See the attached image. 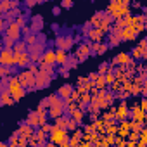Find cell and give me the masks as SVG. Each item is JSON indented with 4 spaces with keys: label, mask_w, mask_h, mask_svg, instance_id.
Masks as SVG:
<instances>
[{
    "label": "cell",
    "mask_w": 147,
    "mask_h": 147,
    "mask_svg": "<svg viewBox=\"0 0 147 147\" xmlns=\"http://www.w3.org/2000/svg\"><path fill=\"white\" fill-rule=\"evenodd\" d=\"M128 5H130L128 0H119V2H113V4H109V5H107V11H106V12L111 16V19H118V21H121V19H125V18H128V16H130Z\"/></svg>",
    "instance_id": "6da1fadb"
},
{
    "label": "cell",
    "mask_w": 147,
    "mask_h": 147,
    "mask_svg": "<svg viewBox=\"0 0 147 147\" xmlns=\"http://www.w3.org/2000/svg\"><path fill=\"white\" fill-rule=\"evenodd\" d=\"M7 92L12 95V99L16 100V102H19L24 95H26V88H23V85L19 83V78H18V75L16 76H11L9 78V85H7Z\"/></svg>",
    "instance_id": "7a4b0ae2"
},
{
    "label": "cell",
    "mask_w": 147,
    "mask_h": 147,
    "mask_svg": "<svg viewBox=\"0 0 147 147\" xmlns=\"http://www.w3.org/2000/svg\"><path fill=\"white\" fill-rule=\"evenodd\" d=\"M69 135H67V130L66 128H57L54 125V130L49 133V142H54L55 145H61V144H66L69 142Z\"/></svg>",
    "instance_id": "3957f363"
},
{
    "label": "cell",
    "mask_w": 147,
    "mask_h": 147,
    "mask_svg": "<svg viewBox=\"0 0 147 147\" xmlns=\"http://www.w3.org/2000/svg\"><path fill=\"white\" fill-rule=\"evenodd\" d=\"M18 78H19V83L23 85V88H26V90L36 88V75H33L31 71H21Z\"/></svg>",
    "instance_id": "277c9868"
},
{
    "label": "cell",
    "mask_w": 147,
    "mask_h": 147,
    "mask_svg": "<svg viewBox=\"0 0 147 147\" xmlns=\"http://www.w3.org/2000/svg\"><path fill=\"white\" fill-rule=\"evenodd\" d=\"M0 64L7 67H16V52L12 49H2L0 52Z\"/></svg>",
    "instance_id": "5b68a950"
},
{
    "label": "cell",
    "mask_w": 147,
    "mask_h": 147,
    "mask_svg": "<svg viewBox=\"0 0 147 147\" xmlns=\"http://www.w3.org/2000/svg\"><path fill=\"white\" fill-rule=\"evenodd\" d=\"M21 35H23V30H21L16 23H9V26H7V30H5V33H4L5 38H11V40H14V42H19Z\"/></svg>",
    "instance_id": "8992f818"
},
{
    "label": "cell",
    "mask_w": 147,
    "mask_h": 147,
    "mask_svg": "<svg viewBox=\"0 0 147 147\" xmlns=\"http://www.w3.org/2000/svg\"><path fill=\"white\" fill-rule=\"evenodd\" d=\"M130 118H131V121L145 123V119H147V113L140 107V104H135V106L130 109Z\"/></svg>",
    "instance_id": "52a82bcc"
},
{
    "label": "cell",
    "mask_w": 147,
    "mask_h": 147,
    "mask_svg": "<svg viewBox=\"0 0 147 147\" xmlns=\"http://www.w3.org/2000/svg\"><path fill=\"white\" fill-rule=\"evenodd\" d=\"M71 47H73V38H71V36H59V38L55 40V49H57V50L67 52Z\"/></svg>",
    "instance_id": "ba28073f"
},
{
    "label": "cell",
    "mask_w": 147,
    "mask_h": 147,
    "mask_svg": "<svg viewBox=\"0 0 147 147\" xmlns=\"http://www.w3.org/2000/svg\"><path fill=\"white\" fill-rule=\"evenodd\" d=\"M92 55V50H90V43H82L76 50V59L82 62V61H87L88 57Z\"/></svg>",
    "instance_id": "9c48e42d"
},
{
    "label": "cell",
    "mask_w": 147,
    "mask_h": 147,
    "mask_svg": "<svg viewBox=\"0 0 147 147\" xmlns=\"http://www.w3.org/2000/svg\"><path fill=\"white\" fill-rule=\"evenodd\" d=\"M128 116H130V107H128V104L123 100V102L116 107V119H118V121H125V119H128Z\"/></svg>",
    "instance_id": "30bf717a"
},
{
    "label": "cell",
    "mask_w": 147,
    "mask_h": 147,
    "mask_svg": "<svg viewBox=\"0 0 147 147\" xmlns=\"http://www.w3.org/2000/svg\"><path fill=\"white\" fill-rule=\"evenodd\" d=\"M50 80H52V76L49 75V73L40 71L36 75V88H47L50 85Z\"/></svg>",
    "instance_id": "8fae6325"
},
{
    "label": "cell",
    "mask_w": 147,
    "mask_h": 147,
    "mask_svg": "<svg viewBox=\"0 0 147 147\" xmlns=\"http://www.w3.org/2000/svg\"><path fill=\"white\" fill-rule=\"evenodd\" d=\"M31 66V57L30 52L24 54H16V67H30Z\"/></svg>",
    "instance_id": "7c38bea8"
},
{
    "label": "cell",
    "mask_w": 147,
    "mask_h": 147,
    "mask_svg": "<svg viewBox=\"0 0 147 147\" xmlns=\"http://www.w3.org/2000/svg\"><path fill=\"white\" fill-rule=\"evenodd\" d=\"M18 133H19V137H23V138H31L36 131H35V128H31L28 123H21L19 125V128H18Z\"/></svg>",
    "instance_id": "4fadbf2b"
},
{
    "label": "cell",
    "mask_w": 147,
    "mask_h": 147,
    "mask_svg": "<svg viewBox=\"0 0 147 147\" xmlns=\"http://www.w3.org/2000/svg\"><path fill=\"white\" fill-rule=\"evenodd\" d=\"M40 62H45V64H49V66L57 64L55 50H45V52H43V57H42V61H40Z\"/></svg>",
    "instance_id": "5bb4252c"
},
{
    "label": "cell",
    "mask_w": 147,
    "mask_h": 147,
    "mask_svg": "<svg viewBox=\"0 0 147 147\" xmlns=\"http://www.w3.org/2000/svg\"><path fill=\"white\" fill-rule=\"evenodd\" d=\"M118 33L121 40H135L137 36V31L133 28H123V30H118Z\"/></svg>",
    "instance_id": "9a60e30c"
},
{
    "label": "cell",
    "mask_w": 147,
    "mask_h": 147,
    "mask_svg": "<svg viewBox=\"0 0 147 147\" xmlns=\"http://www.w3.org/2000/svg\"><path fill=\"white\" fill-rule=\"evenodd\" d=\"M87 35H88V38L92 40V43H100V42H102V36H104V31H100L99 28H92Z\"/></svg>",
    "instance_id": "2e32d148"
},
{
    "label": "cell",
    "mask_w": 147,
    "mask_h": 147,
    "mask_svg": "<svg viewBox=\"0 0 147 147\" xmlns=\"http://www.w3.org/2000/svg\"><path fill=\"white\" fill-rule=\"evenodd\" d=\"M73 92H75V90H73V87L67 83V85H62V87L57 90V95H59L62 100H66V99H69V97L73 95Z\"/></svg>",
    "instance_id": "e0dca14e"
},
{
    "label": "cell",
    "mask_w": 147,
    "mask_h": 147,
    "mask_svg": "<svg viewBox=\"0 0 147 147\" xmlns=\"http://www.w3.org/2000/svg\"><path fill=\"white\" fill-rule=\"evenodd\" d=\"M47 99H49V109H50V107H64V106H66L64 100H62L57 94H52V95H49Z\"/></svg>",
    "instance_id": "ac0fdd59"
},
{
    "label": "cell",
    "mask_w": 147,
    "mask_h": 147,
    "mask_svg": "<svg viewBox=\"0 0 147 147\" xmlns=\"http://www.w3.org/2000/svg\"><path fill=\"white\" fill-rule=\"evenodd\" d=\"M130 61H131V54H126V52H121L114 57V64H121V66L130 64Z\"/></svg>",
    "instance_id": "d6986e66"
},
{
    "label": "cell",
    "mask_w": 147,
    "mask_h": 147,
    "mask_svg": "<svg viewBox=\"0 0 147 147\" xmlns=\"http://www.w3.org/2000/svg\"><path fill=\"white\" fill-rule=\"evenodd\" d=\"M42 26H43V18H42V16H35V18H33V21H31V24H30L31 31L36 35V33L42 30Z\"/></svg>",
    "instance_id": "ffe728a7"
},
{
    "label": "cell",
    "mask_w": 147,
    "mask_h": 147,
    "mask_svg": "<svg viewBox=\"0 0 147 147\" xmlns=\"http://www.w3.org/2000/svg\"><path fill=\"white\" fill-rule=\"evenodd\" d=\"M26 123H28L31 128H38V126H40V116H38V113H36V111L30 113V114H28V119H26Z\"/></svg>",
    "instance_id": "44dd1931"
},
{
    "label": "cell",
    "mask_w": 147,
    "mask_h": 147,
    "mask_svg": "<svg viewBox=\"0 0 147 147\" xmlns=\"http://www.w3.org/2000/svg\"><path fill=\"white\" fill-rule=\"evenodd\" d=\"M90 50H92V55H97V54H104L107 50V43H90Z\"/></svg>",
    "instance_id": "7402d4cb"
},
{
    "label": "cell",
    "mask_w": 147,
    "mask_h": 147,
    "mask_svg": "<svg viewBox=\"0 0 147 147\" xmlns=\"http://www.w3.org/2000/svg\"><path fill=\"white\" fill-rule=\"evenodd\" d=\"M118 131H119V125H116L114 121H107V123H106V135L116 137Z\"/></svg>",
    "instance_id": "603a6c76"
},
{
    "label": "cell",
    "mask_w": 147,
    "mask_h": 147,
    "mask_svg": "<svg viewBox=\"0 0 147 147\" xmlns=\"http://www.w3.org/2000/svg\"><path fill=\"white\" fill-rule=\"evenodd\" d=\"M14 99H12V95L7 92V90H2V95H0V104L2 106H14Z\"/></svg>",
    "instance_id": "cb8c5ba5"
},
{
    "label": "cell",
    "mask_w": 147,
    "mask_h": 147,
    "mask_svg": "<svg viewBox=\"0 0 147 147\" xmlns=\"http://www.w3.org/2000/svg\"><path fill=\"white\" fill-rule=\"evenodd\" d=\"M69 118H71V119H75V121L80 125V123L83 121V118H85V111L78 107V109H75V111H71V113H69Z\"/></svg>",
    "instance_id": "d4e9b609"
},
{
    "label": "cell",
    "mask_w": 147,
    "mask_h": 147,
    "mask_svg": "<svg viewBox=\"0 0 147 147\" xmlns=\"http://www.w3.org/2000/svg\"><path fill=\"white\" fill-rule=\"evenodd\" d=\"M64 107H50L49 109V118H52V119H59V118H62L64 116Z\"/></svg>",
    "instance_id": "484cf974"
},
{
    "label": "cell",
    "mask_w": 147,
    "mask_h": 147,
    "mask_svg": "<svg viewBox=\"0 0 147 147\" xmlns=\"http://www.w3.org/2000/svg\"><path fill=\"white\" fill-rule=\"evenodd\" d=\"M55 57H57V64H59V66H66V62H67V59H69L67 52L57 50V49H55Z\"/></svg>",
    "instance_id": "4316f807"
},
{
    "label": "cell",
    "mask_w": 147,
    "mask_h": 147,
    "mask_svg": "<svg viewBox=\"0 0 147 147\" xmlns=\"http://www.w3.org/2000/svg\"><path fill=\"white\" fill-rule=\"evenodd\" d=\"M94 88H95V90H106V88H107V83H106V78L99 75V78H97V80L94 82Z\"/></svg>",
    "instance_id": "83f0119b"
},
{
    "label": "cell",
    "mask_w": 147,
    "mask_h": 147,
    "mask_svg": "<svg viewBox=\"0 0 147 147\" xmlns=\"http://www.w3.org/2000/svg\"><path fill=\"white\" fill-rule=\"evenodd\" d=\"M9 9H14L12 2H9V0H4V2H0V12H2V14H7ZM9 12H11V11H9Z\"/></svg>",
    "instance_id": "f1b7e54d"
},
{
    "label": "cell",
    "mask_w": 147,
    "mask_h": 147,
    "mask_svg": "<svg viewBox=\"0 0 147 147\" xmlns=\"http://www.w3.org/2000/svg\"><path fill=\"white\" fill-rule=\"evenodd\" d=\"M66 130H69V131H76V130H78V123H76L75 119L67 118V125H66Z\"/></svg>",
    "instance_id": "f546056e"
},
{
    "label": "cell",
    "mask_w": 147,
    "mask_h": 147,
    "mask_svg": "<svg viewBox=\"0 0 147 147\" xmlns=\"http://www.w3.org/2000/svg\"><path fill=\"white\" fill-rule=\"evenodd\" d=\"M109 71H111V69H109V64H107V62H102V64L99 66V75H100V76H106Z\"/></svg>",
    "instance_id": "4dcf8cb0"
},
{
    "label": "cell",
    "mask_w": 147,
    "mask_h": 147,
    "mask_svg": "<svg viewBox=\"0 0 147 147\" xmlns=\"http://www.w3.org/2000/svg\"><path fill=\"white\" fill-rule=\"evenodd\" d=\"M14 23H16V24H18V26H19V28H21V30H23V28H26V26H28V24H26V19H24V14H21V16H18V18H16V21H14Z\"/></svg>",
    "instance_id": "1f68e13d"
},
{
    "label": "cell",
    "mask_w": 147,
    "mask_h": 147,
    "mask_svg": "<svg viewBox=\"0 0 147 147\" xmlns=\"http://www.w3.org/2000/svg\"><path fill=\"white\" fill-rule=\"evenodd\" d=\"M104 78H106V83H107L109 87H111V85H113V83L116 82V75H114L113 71H109V73H107V75H106Z\"/></svg>",
    "instance_id": "d6a6232c"
},
{
    "label": "cell",
    "mask_w": 147,
    "mask_h": 147,
    "mask_svg": "<svg viewBox=\"0 0 147 147\" xmlns=\"http://www.w3.org/2000/svg\"><path fill=\"white\" fill-rule=\"evenodd\" d=\"M144 130V123H137V121H131V131L135 133H140Z\"/></svg>",
    "instance_id": "836d02e7"
},
{
    "label": "cell",
    "mask_w": 147,
    "mask_h": 147,
    "mask_svg": "<svg viewBox=\"0 0 147 147\" xmlns=\"http://www.w3.org/2000/svg\"><path fill=\"white\" fill-rule=\"evenodd\" d=\"M66 125H67V118H59V119H55V126L57 128H66Z\"/></svg>",
    "instance_id": "e575fe53"
},
{
    "label": "cell",
    "mask_w": 147,
    "mask_h": 147,
    "mask_svg": "<svg viewBox=\"0 0 147 147\" xmlns=\"http://www.w3.org/2000/svg\"><path fill=\"white\" fill-rule=\"evenodd\" d=\"M119 128H121V130H128V131H131V121H128V119L119 121Z\"/></svg>",
    "instance_id": "d590c367"
},
{
    "label": "cell",
    "mask_w": 147,
    "mask_h": 147,
    "mask_svg": "<svg viewBox=\"0 0 147 147\" xmlns=\"http://www.w3.org/2000/svg\"><path fill=\"white\" fill-rule=\"evenodd\" d=\"M142 55H144V50H142L140 47H137V49H133V50H131V57L138 59V57H142Z\"/></svg>",
    "instance_id": "8d00e7d4"
},
{
    "label": "cell",
    "mask_w": 147,
    "mask_h": 147,
    "mask_svg": "<svg viewBox=\"0 0 147 147\" xmlns=\"http://www.w3.org/2000/svg\"><path fill=\"white\" fill-rule=\"evenodd\" d=\"M128 140H130V142H135V144H137V142L140 140V133H135V131H130V137H128Z\"/></svg>",
    "instance_id": "74e56055"
},
{
    "label": "cell",
    "mask_w": 147,
    "mask_h": 147,
    "mask_svg": "<svg viewBox=\"0 0 147 147\" xmlns=\"http://www.w3.org/2000/svg\"><path fill=\"white\" fill-rule=\"evenodd\" d=\"M123 88V85H121V82H114L113 85H111V92L114 94V92H118V90H121Z\"/></svg>",
    "instance_id": "f35d334b"
},
{
    "label": "cell",
    "mask_w": 147,
    "mask_h": 147,
    "mask_svg": "<svg viewBox=\"0 0 147 147\" xmlns=\"http://www.w3.org/2000/svg\"><path fill=\"white\" fill-rule=\"evenodd\" d=\"M40 130H43L45 133H50V131L54 130V125H50V123H45V125H42V126H40Z\"/></svg>",
    "instance_id": "ab89813d"
},
{
    "label": "cell",
    "mask_w": 147,
    "mask_h": 147,
    "mask_svg": "<svg viewBox=\"0 0 147 147\" xmlns=\"http://www.w3.org/2000/svg\"><path fill=\"white\" fill-rule=\"evenodd\" d=\"M116 137H121V138H125V140H126V138L130 137V131H128V130H121V128H119V131H118V135H116Z\"/></svg>",
    "instance_id": "60d3db41"
},
{
    "label": "cell",
    "mask_w": 147,
    "mask_h": 147,
    "mask_svg": "<svg viewBox=\"0 0 147 147\" xmlns=\"http://www.w3.org/2000/svg\"><path fill=\"white\" fill-rule=\"evenodd\" d=\"M30 145H31V147H38V145H40V140L36 138V133L30 138Z\"/></svg>",
    "instance_id": "b9f144b4"
},
{
    "label": "cell",
    "mask_w": 147,
    "mask_h": 147,
    "mask_svg": "<svg viewBox=\"0 0 147 147\" xmlns=\"http://www.w3.org/2000/svg\"><path fill=\"white\" fill-rule=\"evenodd\" d=\"M126 142H128V140H125V138H121V137H116L114 145H118V147H125V145H126Z\"/></svg>",
    "instance_id": "7bdbcfd3"
},
{
    "label": "cell",
    "mask_w": 147,
    "mask_h": 147,
    "mask_svg": "<svg viewBox=\"0 0 147 147\" xmlns=\"http://www.w3.org/2000/svg\"><path fill=\"white\" fill-rule=\"evenodd\" d=\"M73 5H75V2H73V0H64V2L61 4V7H64V9H71Z\"/></svg>",
    "instance_id": "ee69618b"
},
{
    "label": "cell",
    "mask_w": 147,
    "mask_h": 147,
    "mask_svg": "<svg viewBox=\"0 0 147 147\" xmlns=\"http://www.w3.org/2000/svg\"><path fill=\"white\" fill-rule=\"evenodd\" d=\"M38 107H40V109H47V107H49V99H43V100H40Z\"/></svg>",
    "instance_id": "f6af8a7d"
},
{
    "label": "cell",
    "mask_w": 147,
    "mask_h": 147,
    "mask_svg": "<svg viewBox=\"0 0 147 147\" xmlns=\"http://www.w3.org/2000/svg\"><path fill=\"white\" fill-rule=\"evenodd\" d=\"M106 100L111 104V102L114 100V94H113V92H106Z\"/></svg>",
    "instance_id": "bcb514c9"
},
{
    "label": "cell",
    "mask_w": 147,
    "mask_h": 147,
    "mask_svg": "<svg viewBox=\"0 0 147 147\" xmlns=\"http://www.w3.org/2000/svg\"><path fill=\"white\" fill-rule=\"evenodd\" d=\"M123 90L130 92V90H131V82H123Z\"/></svg>",
    "instance_id": "7dc6e473"
},
{
    "label": "cell",
    "mask_w": 147,
    "mask_h": 147,
    "mask_svg": "<svg viewBox=\"0 0 147 147\" xmlns=\"http://www.w3.org/2000/svg\"><path fill=\"white\" fill-rule=\"evenodd\" d=\"M140 138H142V140H145V142H147V126H144V130H142V131H140Z\"/></svg>",
    "instance_id": "c3c4849f"
},
{
    "label": "cell",
    "mask_w": 147,
    "mask_h": 147,
    "mask_svg": "<svg viewBox=\"0 0 147 147\" xmlns=\"http://www.w3.org/2000/svg\"><path fill=\"white\" fill-rule=\"evenodd\" d=\"M140 107H142V109H144V111H145V113H147V97H145V99H142V100H140Z\"/></svg>",
    "instance_id": "681fc988"
},
{
    "label": "cell",
    "mask_w": 147,
    "mask_h": 147,
    "mask_svg": "<svg viewBox=\"0 0 147 147\" xmlns=\"http://www.w3.org/2000/svg\"><path fill=\"white\" fill-rule=\"evenodd\" d=\"M137 147H147V142H145V140H142V138H140V140H138V142H137Z\"/></svg>",
    "instance_id": "f907efd6"
},
{
    "label": "cell",
    "mask_w": 147,
    "mask_h": 147,
    "mask_svg": "<svg viewBox=\"0 0 147 147\" xmlns=\"http://www.w3.org/2000/svg\"><path fill=\"white\" fill-rule=\"evenodd\" d=\"M52 14H54V16H59V14H61V7H54V9H52Z\"/></svg>",
    "instance_id": "816d5d0a"
},
{
    "label": "cell",
    "mask_w": 147,
    "mask_h": 147,
    "mask_svg": "<svg viewBox=\"0 0 147 147\" xmlns=\"http://www.w3.org/2000/svg\"><path fill=\"white\" fill-rule=\"evenodd\" d=\"M66 69H67V67H61V69H59V73H61L62 76H67V75H69V73H67Z\"/></svg>",
    "instance_id": "f5cc1de1"
},
{
    "label": "cell",
    "mask_w": 147,
    "mask_h": 147,
    "mask_svg": "<svg viewBox=\"0 0 147 147\" xmlns=\"http://www.w3.org/2000/svg\"><path fill=\"white\" fill-rule=\"evenodd\" d=\"M125 147H137V144H135V142H130V140H128V142H126V145H125Z\"/></svg>",
    "instance_id": "db71d44e"
},
{
    "label": "cell",
    "mask_w": 147,
    "mask_h": 147,
    "mask_svg": "<svg viewBox=\"0 0 147 147\" xmlns=\"http://www.w3.org/2000/svg\"><path fill=\"white\" fill-rule=\"evenodd\" d=\"M35 4H36V2H33V0H30V2H26V5H28V7H33Z\"/></svg>",
    "instance_id": "11a10c76"
},
{
    "label": "cell",
    "mask_w": 147,
    "mask_h": 147,
    "mask_svg": "<svg viewBox=\"0 0 147 147\" xmlns=\"http://www.w3.org/2000/svg\"><path fill=\"white\" fill-rule=\"evenodd\" d=\"M59 147H71V145H69V142H66V144H61Z\"/></svg>",
    "instance_id": "9f6ffc18"
},
{
    "label": "cell",
    "mask_w": 147,
    "mask_h": 147,
    "mask_svg": "<svg viewBox=\"0 0 147 147\" xmlns=\"http://www.w3.org/2000/svg\"><path fill=\"white\" fill-rule=\"evenodd\" d=\"M0 147H9V144L7 142H2V144H0Z\"/></svg>",
    "instance_id": "6f0895ef"
},
{
    "label": "cell",
    "mask_w": 147,
    "mask_h": 147,
    "mask_svg": "<svg viewBox=\"0 0 147 147\" xmlns=\"http://www.w3.org/2000/svg\"><path fill=\"white\" fill-rule=\"evenodd\" d=\"M111 147H118V145H111Z\"/></svg>",
    "instance_id": "680465c9"
},
{
    "label": "cell",
    "mask_w": 147,
    "mask_h": 147,
    "mask_svg": "<svg viewBox=\"0 0 147 147\" xmlns=\"http://www.w3.org/2000/svg\"><path fill=\"white\" fill-rule=\"evenodd\" d=\"M145 123H147V119H145Z\"/></svg>",
    "instance_id": "91938a15"
}]
</instances>
